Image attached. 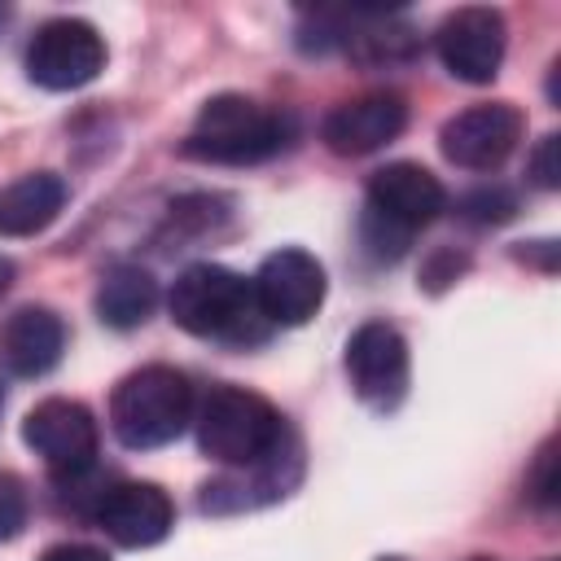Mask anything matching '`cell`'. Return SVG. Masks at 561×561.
<instances>
[{"instance_id": "cell-1", "label": "cell", "mask_w": 561, "mask_h": 561, "mask_svg": "<svg viewBox=\"0 0 561 561\" xmlns=\"http://www.w3.org/2000/svg\"><path fill=\"white\" fill-rule=\"evenodd\" d=\"M171 320L193 337H215L228 346H254L267 337V316L259 311L254 280L219 263H193L171 280Z\"/></svg>"}, {"instance_id": "cell-2", "label": "cell", "mask_w": 561, "mask_h": 561, "mask_svg": "<svg viewBox=\"0 0 561 561\" xmlns=\"http://www.w3.org/2000/svg\"><path fill=\"white\" fill-rule=\"evenodd\" d=\"M294 140V118L280 110H267L250 96L224 92L210 96L197 118L193 131L184 136V158L197 162H219V167H254L267 162L272 153H280Z\"/></svg>"}, {"instance_id": "cell-3", "label": "cell", "mask_w": 561, "mask_h": 561, "mask_svg": "<svg viewBox=\"0 0 561 561\" xmlns=\"http://www.w3.org/2000/svg\"><path fill=\"white\" fill-rule=\"evenodd\" d=\"M285 438V416L245 386H210L197 408V447L228 469H254L272 460Z\"/></svg>"}, {"instance_id": "cell-4", "label": "cell", "mask_w": 561, "mask_h": 561, "mask_svg": "<svg viewBox=\"0 0 561 561\" xmlns=\"http://www.w3.org/2000/svg\"><path fill=\"white\" fill-rule=\"evenodd\" d=\"M193 421V386L167 364L127 373L110 394V430L123 447L149 451L175 443Z\"/></svg>"}, {"instance_id": "cell-5", "label": "cell", "mask_w": 561, "mask_h": 561, "mask_svg": "<svg viewBox=\"0 0 561 561\" xmlns=\"http://www.w3.org/2000/svg\"><path fill=\"white\" fill-rule=\"evenodd\" d=\"M105 70V39L83 18H53L26 44V79L48 92H75Z\"/></svg>"}, {"instance_id": "cell-6", "label": "cell", "mask_w": 561, "mask_h": 561, "mask_svg": "<svg viewBox=\"0 0 561 561\" xmlns=\"http://www.w3.org/2000/svg\"><path fill=\"white\" fill-rule=\"evenodd\" d=\"M22 438L66 482L83 478L96 465V447H101L96 416L79 399H44V403H35L26 412V421H22Z\"/></svg>"}, {"instance_id": "cell-7", "label": "cell", "mask_w": 561, "mask_h": 561, "mask_svg": "<svg viewBox=\"0 0 561 561\" xmlns=\"http://www.w3.org/2000/svg\"><path fill=\"white\" fill-rule=\"evenodd\" d=\"M408 342L394 324L386 320H368L351 333L346 342V377H351V390L377 408V412H390L403 403L408 394Z\"/></svg>"}, {"instance_id": "cell-8", "label": "cell", "mask_w": 561, "mask_h": 561, "mask_svg": "<svg viewBox=\"0 0 561 561\" xmlns=\"http://www.w3.org/2000/svg\"><path fill=\"white\" fill-rule=\"evenodd\" d=\"M504 44H508L504 13H500V9H486V4L456 9V13H447L443 26L434 31L438 61H443L456 79H465V83H491V79L500 75Z\"/></svg>"}, {"instance_id": "cell-9", "label": "cell", "mask_w": 561, "mask_h": 561, "mask_svg": "<svg viewBox=\"0 0 561 561\" xmlns=\"http://www.w3.org/2000/svg\"><path fill=\"white\" fill-rule=\"evenodd\" d=\"M522 110L508 101H491V105H469L456 118L443 123L438 145L443 158L465 167V171H495L522 140Z\"/></svg>"}, {"instance_id": "cell-10", "label": "cell", "mask_w": 561, "mask_h": 561, "mask_svg": "<svg viewBox=\"0 0 561 561\" xmlns=\"http://www.w3.org/2000/svg\"><path fill=\"white\" fill-rule=\"evenodd\" d=\"M324 285L329 280L320 259L298 245L267 254L263 267L254 272V298L267 324H307L324 302Z\"/></svg>"}, {"instance_id": "cell-11", "label": "cell", "mask_w": 561, "mask_h": 561, "mask_svg": "<svg viewBox=\"0 0 561 561\" xmlns=\"http://www.w3.org/2000/svg\"><path fill=\"white\" fill-rule=\"evenodd\" d=\"M447 210V188L421 162H390L368 180V215L403 237L434 224Z\"/></svg>"}, {"instance_id": "cell-12", "label": "cell", "mask_w": 561, "mask_h": 561, "mask_svg": "<svg viewBox=\"0 0 561 561\" xmlns=\"http://www.w3.org/2000/svg\"><path fill=\"white\" fill-rule=\"evenodd\" d=\"M92 522L123 548H153L175 526V504L153 482H114L96 491Z\"/></svg>"}, {"instance_id": "cell-13", "label": "cell", "mask_w": 561, "mask_h": 561, "mask_svg": "<svg viewBox=\"0 0 561 561\" xmlns=\"http://www.w3.org/2000/svg\"><path fill=\"white\" fill-rule=\"evenodd\" d=\"M408 127V101L399 92H364L329 110L320 136L342 158H364L381 145H390Z\"/></svg>"}, {"instance_id": "cell-14", "label": "cell", "mask_w": 561, "mask_h": 561, "mask_svg": "<svg viewBox=\"0 0 561 561\" xmlns=\"http://www.w3.org/2000/svg\"><path fill=\"white\" fill-rule=\"evenodd\" d=\"M66 351V324L48 307H18L0 324V364L13 377H44Z\"/></svg>"}, {"instance_id": "cell-15", "label": "cell", "mask_w": 561, "mask_h": 561, "mask_svg": "<svg viewBox=\"0 0 561 561\" xmlns=\"http://www.w3.org/2000/svg\"><path fill=\"white\" fill-rule=\"evenodd\" d=\"M66 206V180L53 171H31L0 188V237H35Z\"/></svg>"}, {"instance_id": "cell-16", "label": "cell", "mask_w": 561, "mask_h": 561, "mask_svg": "<svg viewBox=\"0 0 561 561\" xmlns=\"http://www.w3.org/2000/svg\"><path fill=\"white\" fill-rule=\"evenodd\" d=\"M158 307V280L149 267L136 263H118L101 276L96 289V316L110 329H140Z\"/></svg>"}, {"instance_id": "cell-17", "label": "cell", "mask_w": 561, "mask_h": 561, "mask_svg": "<svg viewBox=\"0 0 561 561\" xmlns=\"http://www.w3.org/2000/svg\"><path fill=\"white\" fill-rule=\"evenodd\" d=\"M456 210H460L469 224H504V219H513L517 197H513L504 184H482V188L465 193V197L456 202Z\"/></svg>"}, {"instance_id": "cell-18", "label": "cell", "mask_w": 561, "mask_h": 561, "mask_svg": "<svg viewBox=\"0 0 561 561\" xmlns=\"http://www.w3.org/2000/svg\"><path fill=\"white\" fill-rule=\"evenodd\" d=\"M526 491L539 508H552L561 495V473H557V443H543V451L535 456V469L526 478Z\"/></svg>"}, {"instance_id": "cell-19", "label": "cell", "mask_w": 561, "mask_h": 561, "mask_svg": "<svg viewBox=\"0 0 561 561\" xmlns=\"http://www.w3.org/2000/svg\"><path fill=\"white\" fill-rule=\"evenodd\" d=\"M26 526V486L13 473H0V543L18 539Z\"/></svg>"}, {"instance_id": "cell-20", "label": "cell", "mask_w": 561, "mask_h": 561, "mask_svg": "<svg viewBox=\"0 0 561 561\" xmlns=\"http://www.w3.org/2000/svg\"><path fill=\"white\" fill-rule=\"evenodd\" d=\"M530 180L539 188H561V136H543L539 149L530 153Z\"/></svg>"}, {"instance_id": "cell-21", "label": "cell", "mask_w": 561, "mask_h": 561, "mask_svg": "<svg viewBox=\"0 0 561 561\" xmlns=\"http://www.w3.org/2000/svg\"><path fill=\"white\" fill-rule=\"evenodd\" d=\"M39 561H110L101 548H92V543H53Z\"/></svg>"}, {"instance_id": "cell-22", "label": "cell", "mask_w": 561, "mask_h": 561, "mask_svg": "<svg viewBox=\"0 0 561 561\" xmlns=\"http://www.w3.org/2000/svg\"><path fill=\"white\" fill-rule=\"evenodd\" d=\"M9 285H13V263H9V259H0V298L9 294Z\"/></svg>"}, {"instance_id": "cell-23", "label": "cell", "mask_w": 561, "mask_h": 561, "mask_svg": "<svg viewBox=\"0 0 561 561\" xmlns=\"http://www.w3.org/2000/svg\"><path fill=\"white\" fill-rule=\"evenodd\" d=\"M4 18H9V9H4V4H0V22H4Z\"/></svg>"}, {"instance_id": "cell-24", "label": "cell", "mask_w": 561, "mask_h": 561, "mask_svg": "<svg viewBox=\"0 0 561 561\" xmlns=\"http://www.w3.org/2000/svg\"><path fill=\"white\" fill-rule=\"evenodd\" d=\"M377 561H403V557H377Z\"/></svg>"}, {"instance_id": "cell-25", "label": "cell", "mask_w": 561, "mask_h": 561, "mask_svg": "<svg viewBox=\"0 0 561 561\" xmlns=\"http://www.w3.org/2000/svg\"><path fill=\"white\" fill-rule=\"evenodd\" d=\"M0 412H4V386H0Z\"/></svg>"}, {"instance_id": "cell-26", "label": "cell", "mask_w": 561, "mask_h": 561, "mask_svg": "<svg viewBox=\"0 0 561 561\" xmlns=\"http://www.w3.org/2000/svg\"><path fill=\"white\" fill-rule=\"evenodd\" d=\"M473 561H491V557H473Z\"/></svg>"}]
</instances>
